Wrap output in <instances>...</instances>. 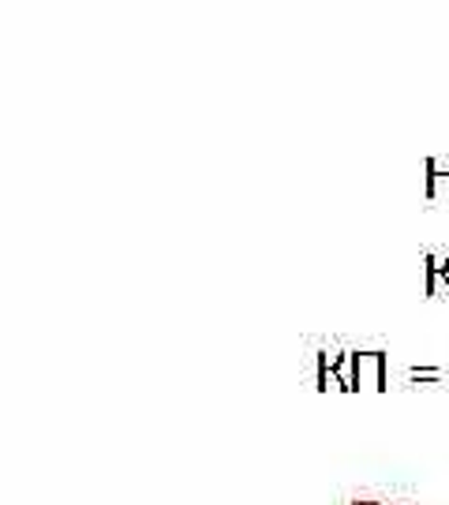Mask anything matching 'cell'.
Returning a JSON list of instances; mask_svg holds the SVG:
<instances>
[{
	"label": "cell",
	"instance_id": "cell-5",
	"mask_svg": "<svg viewBox=\"0 0 449 505\" xmlns=\"http://www.w3.org/2000/svg\"><path fill=\"white\" fill-rule=\"evenodd\" d=\"M353 505H382V501H371V498H360V501H353Z\"/></svg>",
	"mask_w": 449,
	"mask_h": 505
},
{
	"label": "cell",
	"instance_id": "cell-3",
	"mask_svg": "<svg viewBox=\"0 0 449 505\" xmlns=\"http://www.w3.org/2000/svg\"><path fill=\"white\" fill-rule=\"evenodd\" d=\"M423 184H427V198H449V158H431L423 165Z\"/></svg>",
	"mask_w": 449,
	"mask_h": 505
},
{
	"label": "cell",
	"instance_id": "cell-4",
	"mask_svg": "<svg viewBox=\"0 0 449 505\" xmlns=\"http://www.w3.org/2000/svg\"><path fill=\"white\" fill-rule=\"evenodd\" d=\"M334 374L341 382V393H356V352H337L334 356Z\"/></svg>",
	"mask_w": 449,
	"mask_h": 505
},
{
	"label": "cell",
	"instance_id": "cell-2",
	"mask_svg": "<svg viewBox=\"0 0 449 505\" xmlns=\"http://www.w3.org/2000/svg\"><path fill=\"white\" fill-rule=\"evenodd\" d=\"M423 292L427 296H449V255H427L423 259Z\"/></svg>",
	"mask_w": 449,
	"mask_h": 505
},
{
	"label": "cell",
	"instance_id": "cell-1",
	"mask_svg": "<svg viewBox=\"0 0 449 505\" xmlns=\"http://www.w3.org/2000/svg\"><path fill=\"white\" fill-rule=\"evenodd\" d=\"M356 390H386V352H356Z\"/></svg>",
	"mask_w": 449,
	"mask_h": 505
}]
</instances>
